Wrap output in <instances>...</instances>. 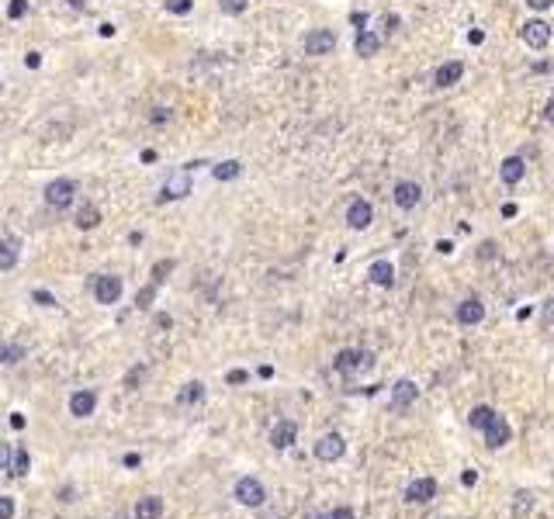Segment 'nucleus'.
I'll return each mask as SVG.
<instances>
[{"instance_id":"nucleus-1","label":"nucleus","mask_w":554,"mask_h":519,"mask_svg":"<svg viewBox=\"0 0 554 519\" xmlns=\"http://www.w3.org/2000/svg\"><path fill=\"white\" fill-rule=\"evenodd\" d=\"M73 194H77V184L66 180V177H59V180H52V184L45 187V204L56 208V211H63V208L73 204Z\"/></svg>"},{"instance_id":"nucleus-2","label":"nucleus","mask_w":554,"mask_h":519,"mask_svg":"<svg viewBox=\"0 0 554 519\" xmlns=\"http://www.w3.org/2000/svg\"><path fill=\"white\" fill-rule=\"evenodd\" d=\"M236 499H239V506H246V509H260V506L267 502V488L256 478H239L236 481Z\"/></svg>"},{"instance_id":"nucleus-3","label":"nucleus","mask_w":554,"mask_h":519,"mask_svg":"<svg viewBox=\"0 0 554 519\" xmlns=\"http://www.w3.org/2000/svg\"><path fill=\"white\" fill-rule=\"evenodd\" d=\"M187 194H191V163H187L184 170H177L170 180L163 184V191H160V204L177 201V198H187Z\"/></svg>"},{"instance_id":"nucleus-4","label":"nucleus","mask_w":554,"mask_h":519,"mask_svg":"<svg viewBox=\"0 0 554 519\" xmlns=\"http://www.w3.org/2000/svg\"><path fill=\"white\" fill-rule=\"evenodd\" d=\"M94 298H97V305H115L122 298V277L101 274V277L94 280Z\"/></svg>"},{"instance_id":"nucleus-5","label":"nucleus","mask_w":554,"mask_h":519,"mask_svg":"<svg viewBox=\"0 0 554 519\" xmlns=\"http://www.w3.org/2000/svg\"><path fill=\"white\" fill-rule=\"evenodd\" d=\"M371 222H374V208L367 204V198H353V201H350V208H346V225H350V229H357V232H364Z\"/></svg>"},{"instance_id":"nucleus-6","label":"nucleus","mask_w":554,"mask_h":519,"mask_svg":"<svg viewBox=\"0 0 554 519\" xmlns=\"http://www.w3.org/2000/svg\"><path fill=\"white\" fill-rule=\"evenodd\" d=\"M391 201L398 204V208H405V211H413L420 201H423V187L416 184V180H398L395 187H391Z\"/></svg>"},{"instance_id":"nucleus-7","label":"nucleus","mask_w":554,"mask_h":519,"mask_svg":"<svg viewBox=\"0 0 554 519\" xmlns=\"http://www.w3.org/2000/svg\"><path fill=\"white\" fill-rule=\"evenodd\" d=\"M333 49H336V35L329 28H315V32L305 35V52L308 56H329Z\"/></svg>"},{"instance_id":"nucleus-8","label":"nucleus","mask_w":554,"mask_h":519,"mask_svg":"<svg viewBox=\"0 0 554 519\" xmlns=\"http://www.w3.org/2000/svg\"><path fill=\"white\" fill-rule=\"evenodd\" d=\"M343 454H346V439H343L340 433H326V437L315 443V457H319V461H326V464L340 461Z\"/></svg>"},{"instance_id":"nucleus-9","label":"nucleus","mask_w":554,"mask_h":519,"mask_svg":"<svg viewBox=\"0 0 554 519\" xmlns=\"http://www.w3.org/2000/svg\"><path fill=\"white\" fill-rule=\"evenodd\" d=\"M436 499V481L433 478H413L409 481V488H405V502H413V506H427Z\"/></svg>"},{"instance_id":"nucleus-10","label":"nucleus","mask_w":554,"mask_h":519,"mask_svg":"<svg viewBox=\"0 0 554 519\" xmlns=\"http://www.w3.org/2000/svg\"><path fill=\"white\" fill-rule=\"evenodd\" d=\"M520 39L527 42L530 49H548V42H551V25H548V21H527V25L520 28Z\"/></svg>"},{"instance_id":"nucleus-11","label":"nucleus","mask_w":554,"mask_h":519,"mask_svg":"<svg viewBox=\"0 0 554 519\" xmlns=\"http://www.w3.org/2000/svg\"><path fill=\"white\" fill-rule=\"evenodd\" d=\"M371 354H364V350H340L336 360H333V367L340 370V374H353V370H360V367H371Z\"/></svg>"},{"instance_id":"nucleus-12","label":"nucleus","mask_w":554,"mask_h":519,"mask_svg":"<svg viewBox=\"0 0 554 519\" xmlns=\"http://www.w3.org/2000/svg\"><path fill=\"white\" fill-rule=\"evenodd\" d=\"M481 433H485V446H492V450H499V446H506V443H510V439H512L510 423H506L503 415H496V419H492V423H489V426H485Z\"/></svg>"},{"instance_id":"nucleus-13","label":"nucleus","mask_w":554,"mask_h":519,"mask_svg":"<svg viewBox=\"0 0 554 519\" xmlns=\"http://www.w3.org/2000/svg\"><path fill=\"white\" fill-rule=\"evenodd\" d=\"M416 399H420L416 381H398V384L391 388V408H395V412H405V408H409Z\"/></svg>"},{"instance_id":"nucleus-14","label":"nucleus","mask_w":554,"mask_h":519,"mask_svg":"<svg viewBox=\"0 0 554 519\" xmlns=\"http://www.w3.org/2000/svg\"><path fill=\"white\" fill-rule=\"evenodd\" d=\"M461 77H465V63L451 59V63L436 66V73H433V83H436V87H454V83H461Z\"/></svg>"},{"instance_id":"nucleus-15","label":"nucleus","mask_w":554,"mask_h":519,"mask_svg":"<svg viewBox=\"0 0 554 519\" xmlns=\"http://www.w3.org/2000/svg\"><path fill=\"white\" fill-rule=\"evenodd\" d=\"M295 439H298V426L295 423H277L270 430V446L274 450H288V446H295Z\"/></svg>"},{"instance_id":"nucleus-16","label":"nucleus","mask_w":554,"mask_h":519,"mask_svg":"<svg viewBox=\"0 0 554 519\" xmlns=\"http://www.w3.org/2000/svg\"><path fill=\"white\" fill-rule=\"evenodd\" d=\"M454 315H458L461 325H478V322L485 319V305H481L478 298H465V301L458 305V312H454Z\"/></svg>"},{"instance_id":"nucleus-17","label":"nucleus","mask_w":554,"mask_h":519,"mask_svg":"<svg viewBox=\"0 0 554 519\" xmlns=\"http://www.w3.org/2000/svg\"><path fill=\"white\" fill-rule=\"evenodd\" d=\"M94 408H97V395H94V392H73V395H70V412H73L77 419L94 415Z\"/></svg>"},{"instance_id":"nucleus-18","label":"nucleus","mask_w":554,"mask_h":519,"mask_svg":"<svg viewBox=\"0 0 554 519\" xmlns=\"http://www.w3.org/2000/svg\"><path fill=\"white\" fill-rule=\"evenodd\" d=\"M18 260H21V242L14 239V236L0 239V270H14Z\"/></svg>"},{"instance_id":"nucleus-19","label":"nucleus","mask_w":554,"mask_h":519,"mask_svg":"<svg viewBox=\"0 0 554 519\" xmlns=\"http://www.w3.org/2000/svg\"><path fill=\"white\" fill-rule=\"evenodd\" d=\"M367 277H371V284H378V287H395V267L388 260H374L371 270H367Z\"/></svg>"},{"instance_id":"nucleus-20","label":"nucleus","mask_w":554,"mask_h":519,"mask_svg":"<svg viewBox=\"0 0 554 519\" xmlns=\"http://www.w3.org/2000/svg\"><path fill=\"white\" fill-rule=\"evenodd\" d=\"M163 516V499L160 495H146L135 502V519H160Z\"/></svg>"},{"instance_id":"nucleus-21","label":"nucleus","mask_w":554,"mask_h":519,"mask_svg":"<svg viewBox=\"0 0 554 519\" xmlns=\"http://www.w3.org/2000/svg\"><path fill=\"white\" fill-rule=\"evenodd\" d=\"M523 173H527L523 156H510V160H503V170H499L503 184H520V180H523Z\"/></svg>"},{"instance_id":"nucleus-22","label":"nucleus","mask_w":554,"mask_h":519,"mask_svg":"<svg viewBox=\"0 0 554 519\" xmlns=\"http://www.w3.org/2000/svg\"><path fill=\"white\" fill-rule=\"evenodd\" d=\"M353 49H357V56H378V49H382V39L374 35V32H360L357 35V42H353Z\"/></svg>"},{"instance_id":"nucleus-23","label":"nucleus","mask_w":554,"mask_h":519,"mask_svg":"<svg viewBox=\"0 0 554 519\" xmlns=\"http://www.w3.org/2000/svg\"><path fill=\"white\" fill-rule=\"evenodd\" d=\"M97 225H101V208H97V204H84V208L77 211V229L90 232V229H97Z\"/></svg>"},{"instance_id":"nucleus-24","label":"nucleus","mask_w":554,"mask_h":519,"mask_svg":"<svg viewBox=\"0 0 554 519\" xmlns=\"http://www.w3.org/2000/svg\"><path fill=\"white\" fill-rule=\"evenodd\" d=\"M177 401H180V405H198V401H205V384H201V381H187V384L180 388Z\"/></svg>"},{"instance_id":"nucleus-25","label":"nucleus","mask_w":554,"mask_h":519,"mask_svg":"<svg viewBox=\"0 0 554 519\" xmlns=\"http://www.w3.org/2000/svg\"><path fill=\"white\" fill-rule=\"evenodd\" d=\"M32 471V457H28V446H18L14 457H11V475L14 478H25Z\"/></svg>"},{"instance_id":"nucleus-26","label":"nucleus","mask_w":554,"mask_h":519,"mask_svg":"<svg viewBox=\"0 0 554 519\" xmlns=\"http://www.w3.org/2000/svg\"><path fill=\"white\" fill-rule=\"evenodd\" d=\"M534 506H537V499H534L530 492H516V495H512V516H530Z\"/></svg>"},{"instance_id":"nucleus-27","label":"nucleus","mask_w":554,"mask_h":519,"mask_svg":"<svg viewBox=\"0 0 554 519\" xmlns=\"http://www.w3.org/2000/svg\"><path fill=\"white\" fill-rule=\"evenodd\" d=\"M492 419H496V408H492V405H478V408H471V415H468V423L474 430H485Z\"/></svg>"},{"instance_id":"nucleus-28","label":"nucleus","mask_w":554,"mask_h":519,"mask_svg":"<svg viewBox=\"0 0 554 519\" xmlns=\"http://www.w3.org/2000/svg\"><path fill=\"white\" fill-rule=\"evenodd\" d=\"M18 360H25V346L21 343H7V339H0V363H18Z\"/></svg>"},{"instance_id":"nucleus-29","label":"nucleus","mask_w":554,"mask_h":519,"mask_svg":"<svg viewBox=\"0 0 554 519\" xmlns=\"http://www.w3.org/2000/svg\"><path fill=\"white\" fill-rule=\"evenodd\" d=\"M212 173H215V180H236V177L243 173V163H239V160H225V163H218Z\"/></svg>"},{"instance_id":"nucleus-30","label":"nucleus","mask_w":554,"mask_h":519,"mask_svg":"<svg viewBox=\"0 0 554 519\" xmlns=\"http://www.w3.org/2000/svg\"><path fill=\"white\" fill-rule=\"evenodd\" d=\"M25 14H28V0H11V4H7V18H11V21H21Z\"/></svg>"},{"instance_id":"nucleus-31","label":"nucleus","mask_w":554,"mask_h":519,"mask_svg":"<svg viewBox=\"0 0 554 519\" xmlns=\"http://www.w3.org/2000/svg\"><path fill=\"white\" fill-rule=\"evenodd\" d=\"M156 287H160V284L142 287V291H139V298H135V305H139V308H149V305H153V298H156Z\"/></svg>"},{"instance_id":"nucleus-32","label":"nucleus","mask_w":554,"mask_h":519,"mask_svg":"<svg viewBox=\"0 0 554 519\" xmlns=\"http://www.w3.org/2000/svg\"><path fill=\"white\" fill-rule=\"evenodd\" d=\"M218 7H222L225 14H243V11L250 7V0H218Z\"/></svg>"},{"instance_id":"nucleus-33","label":"nucleus","mask_w":554,"mask_h":519,"mask_svg":"<svg viewBox=\"0 0 554 519\" xmlns=\"http://www.w3.org/2000/svg\"><path fill=\"white\" fill-rule=\"evenodd\" d=\"M170 270H173V260H160V263L153 267V284H163Z\"/></svg>"},{"instance_id":"nucleus-34","label":"nucleus","mask_w":554,"mask_h":519,"mask_svg":"<svg viewBox=\"0 0 554 519\" xmlns=\"http://www.w3.org/2000/svg\"><path fill=\"white\" fill-rule=\"evenodd\" d=\"M191 7H194V0H167L170 14H191Z\"/></svg>"},{"instance_id":"nucleus-35","label":"nucleus","mask_w":554,"mask_h":519,"mask_svg":"<svg viewBox=\"0 0 554 519\" xmlns=\"http://www.w3.org/2000/svg\"><path fill=\"white\" fill-rule=\"evenodd\" d=\"M11 457H14L11 443H4V439H0V471H11Z\"/></svg>"},{"instance_id":"nucleus-36","label":"nucleus","mask_w":554,"mask_h":519,"mask_svg":"<svg viewBox=\"0 0 554 519\" xmlns=\"http://www.w3.org/2000/svg\"><path fill=\"white\" fill-rule=\"evenodd\" d=\"M0 519H14V499L0 495Z\"/></svg>"},{"instance_id":"nucleus-37","label":"nucleus","mask_w":554,"mask_h":519,"mask_svg":"<svg viewBox=\"0 0 554 519\" xmlns=\"http://www.w3.org/2000/svg\"><path fill=\"white\" fill-rule=\"evenodd\" d=\"M32 298H35V301H39L42 308H56V294H49V291H42V287H39V291H35Z\"/></svg>"},{"instance_id":"nucleus-38","label":"nucleus","mask_w":554,"mask_h":519,"mask_svg":"<svg viewBox=\"0 0 554 519\" xmlns=\"http://www.w3.org/2000/svg\"><path fill=\"white\" fill-rule=\"evenodd\" d=\"M25 66H28V70H39V66H42V52H28V56H25Z\"/></svg>"},{"instance_id":"nucleus-39","label":"nucleus","mask_w":554,"mask_h":519,"mask_svg":"<svg viewBox=\"0 0 554 519\" xmlns=\"http://www.w3.org/2000/svg\"><path fill=\"white\" fill-rule=\"evenodd\" d=\"M329 519H353V509H350V506H336V509L329 513Z\"/></svg>"},{"instance_id":"nucleus-40","label":"nucleus","mask_w":554,"mask_h":519,"mask_svg":"<svg viewBox=\"0 0 554 519\" xmlns=\"http://www.w3.org/2000/svg\"><path fill=\"white\" fill-rule=\"evenodd\" d=\"M246 370H229V384H246Z\"/></svg>"},{"instance_id":"nucleus-41","label":"nucleus","mask_w":554,"mask_h":519,"mask_svg":"<svg viewBox=\"0 0 554 519\" xmlns=\"http://www.w3.org/2000/svg\"><path fill=\"white\" fill-rule=\"evenodd\" d=\"M163 121H170V111H167V108H156V111H153V125H163Z\"/></svg>"},{"instance_id":"nucleus-42","label":"nucleus","mask_w":554,"mask_h":519,"mask_svg":"<svg viewBox=\"0 0 554 519\" xmlns=\"http://www.w3.org/2000/svg\"><path fill=\"white\" fill-rule=\"evenodd\" d=\"M142 374H146V370H142V367H135V370H132V374H128V388H135V384H139V381H142Z\"/></svg>"},{"instance_id":"nucleus-43","label":"nucleus","mask_w":554,"mask_h":519,"mask_svg":"<svg viewBox=\"0 0 554 519\" xmlns=\"http://www.w3.org/2000/svg\"><path fill=\"white\" fill-rule=\"evenodd\" d=\"M461 484H465V488H474V484H478V475H474V471H465V475H461Z\"/></svg>"},{"instance_id":"nucleus-44","label":"nucleus","mask_w":554,"mask_h":519,"mask_svg":"<svg viewBox=\"0 0 554 519\" xmlns=\"http://www.w3.org/2000/svg\"><path fill=\"white\" fill-rule=\"evenodd\" d=\"M527 4H530V11H548L554 0H527Z\"/></svg>"},{"instance_id":"nucleus-45","label":"nucleus","mask_w":554,"mask_h":519,"mask_svg":"<svg viewBox=\"0 0 554 519\" xmlns=\"http://www.w3.org/2000/svg\"><path fill=\"white\" fill-rule=\"evenodd\" d=\"M544 322H548V325H554V298L548 301V305H544Z\"/></svg>"},{"instance_id":"nucleus-46","label":"nucleus","mask_w":554,"mask_h":519,"mask_svg":"<svg viewBox=\"0 0 554 519\" xmlns=\"http://www.w3.org/2000/svg\"><path fill=\"white\" fill-rule=\"evenodd\" d=\"M468 42H471V45H481V42H485V32H478V28L468 32Z\"/></svg>"},{"instance_id":"nucleus-47","label":"nucleus","mask_w":554,"mask_h":519,"mask_svg":"<svg viewBox=\"0 0 554 519\" xmlns=\"http://www.w3.org/2000/svg\"><path fill=\"white\" fill-rule=\"evenodd\" d=\"M139 464H142L139 454H125V468H139Z\"/></svg>"},{"instance_id":"nucleus-48","label":"nucleus","mask_w":554,"mask_h":519,"mask_svg":"<svg viewBox=\"0 0 554 519\" xmlns=\"http://www.w3.org/2000/svg\"><path fill=\"white\" fill-rule=\"evenodd\" d=\"M11 426H14V430H25V415L14 412V415H11Z\"/></svg>"},{"instance_id":"nucleus-49","label":"nucleus","mask_w":554,"mask_h":519,"mask_svg":"<svg viewBox=\"0 0 554 519\" xmlns=\"http://www.w3.org/2000/svg\"><path fill=\"white\" fill-rule=\"evenodd\" d=\"M544 118H548V121H551V125H554V97H551V101H548V104H544Z\"/></svg>"},{"instance_id":"nucleus-50","label":"nucleus","mask_w":554,"mask_h":519,"mask_svg":"<svg viewBox=\"0 0 554 519\" xmlns=\"http://www.w3.org/2000/svg\"><path fill=\"white\" fill-rule=\"evenodd\" d=\"M97 32H101V35H104V39H111V35H115V25H108V21H104V25H101V28H97Z\"/></svg>"},{"instance_id":"nucleus-51","label":"nucleus","mask_w":554,"mask_h":519,"mask_svg":"<svg viewBox=\"0 0 554 519\" xmlns=\"http://www.w3.org/2000/svg\"><path fill=\"white\" fill-rule=\"evenodd\" d=\"M451 249H454V246H451L447 239H440V242H436V253H451Z\"/></svg>"},{"instance_id":"nucleus-52","label":"nucleus","mask_w":554,"mask_h":519,"mask_svg":"<svg viewBox=\"0 0 554 519\" xmlns=\"http://www.w3.org/2000/svg\"><path fill=\"white\" fill-rule=\"evenodd\" d=\"M66 4H70V7H84L87 0H66Z\"/></svg>"},{"instance_id":"nucleus-53","label":"nucleus","mask_w":554,"mask_h":519,"mask_svg":"<svg viewBox=\"0 0 554 519\" xmlns=\"http://www.w3.org/2000/svg\"><path fill=\"white\" fill-rule=\"evenodd\" d=\"M312 519H329V513H326V516H312Z\"/></svg>"}]
</instances>
